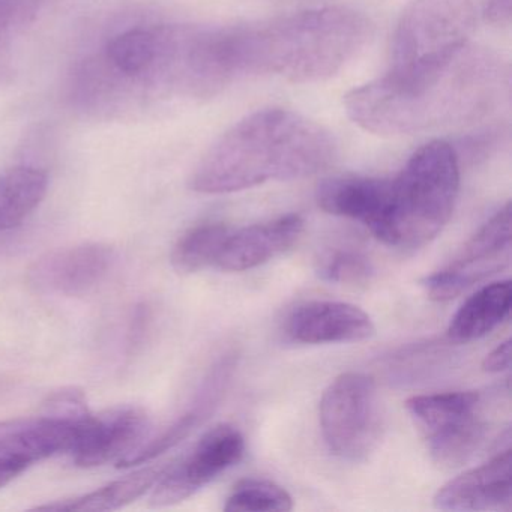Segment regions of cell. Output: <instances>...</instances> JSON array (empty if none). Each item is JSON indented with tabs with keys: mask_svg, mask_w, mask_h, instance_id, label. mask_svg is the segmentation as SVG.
Listing matches in <instances>:
<instances>
[{
	"mask_svg": "<svg viewBox=\"0 0 512 512\" xmlns=\"http://www.w3.org/2000/svg\"><path fill=\"white\" fill-rule=\"evenodd\" d=\"M334 157V137L322 125L292 110H259L208 149L191 173L190 188L229 194L266 182L308 178Z\"/></svg>",
	"mask_w": 512,
	"mask_h": 512,
	"instance_id": "obj_2",
	"label": "cell"
},
{
	"mask_svg": "<svg viewBox=\"0 0 512 512\" xmlns=\"http://www.w3.org/2000/svg\"><path fill=\"white\" fill-rule=\"evenodd\" d=\"M232 227L221 223H205L185 232L173 247L170 262L181 274H196L211 268L232 233Z\"/></svg>",
	"mask_w": 512,
	"mask_h": 512,
	"instance_id": "obj_20",
	"label": "cell"
},
{
	"mask_svg": "<svg viewBox=\"0 0 512 512\" xmlns=\"http://www.w3.org/2000/svg\"><path fill=\"white\" fill-rule=\"evenodd\" d=\"M475 23L473 0H413L394 32L388 76L412 82L442 70L467 47Z\"/></svg>",
	"mask_w": 512,
	"mask_h": 512,
	"instance_id": "obj_5",
	"label": "cell"
},
{
	"mask_svg": "<svg viewBox=\"0 0 512 512\" xmlns=\"http://www.w3.org/2000/svg\"><path fill=\"white\" fill-rule=\"evenodd\" d=\"M43 0H0V25L10 34L25 28L37 17Z\"/></svg>",
	"mask_w": 512,
	"mask_h": 512,
	"instance_id": "obj_24",
	"label": "cell"
},
{
	"mask_svg": "<svg viewBox=\"0 0 512 512\" xmlns=\"http://www.w3.org/2000/svg\"><path fill=\"white\" fill-rule=\"evenodd\" d=\"M511 259V203L497 211L461 250L460 256L421 281L428 298L451 301L490 275L508 266Z\"/></svg>",
	"mask_w": 512,
	"mask_h": 512,
	"instance_id": "obj_9",
	"label": "cell"
},
{
	"mask_svg": "<svg viewBox=\"0 0 512 512\" xmlns=\"http://www.w3.org/2000/svg\"><path fill=\"white\" fill-rule=\"evenodd\" d=\"M391 188V179L335 176L320 182L317 205L326 214L359 221L377 236L388 215Z\"/></svg>",
	"mask_w": 512,
	"mask_h": 512,
	"instance_id": "obj_15",
	"label": "cell"
},
{
	"mask_svg": "<svg viewBox=\"0 0 512 512\" xmlns=\"http://www.w3.org/2000/svg\"><path fill=\"white\" fill-rule=\"evenodd\" d=\"M115 262L116 253L110 245L86 242L40 257L29 269V281L50 295H85L106 280Z\"/></svg>",
	"mask_w": 512,
	"mask_h": 512,
	"instance_id": "obj_11",
	"label": "cell"
},
{
	"mask_svg": "<svg viewBox=\"0 0 512 512\" xmlns=\"http://www.w3.org/2000/svg\"><path fill=\"white\" fill-rule=\"evenodd\" d=\"M151 419L137 406H119L83 419L70 455L80 467L124 460L148 439Z\"/></svg>",
	"mask_w": 512,
	"mask_h": 512,
	"instance_id": "obj_10",
	"label": "cell"
},
{
	"mask_svg": "<svg viewBox=\"0 0 512 512\" xmlns=\"http://www.w3.org/2000/svg\"><path fill=\"white\" fill-rule=\"evenodd\" d=\"M364 14L323 7L257 25L227 28L236 77L275 76L293 83L322 82L337 74L370 38Z\"/></svg>",
	"mask_w": 512,
	"mask_h": 512,
	"instance_id": "obj_3",
	"label": "cell"
},
{
	"mask_svg": "<svg viewBox=\"0 0 512 512\" xmlns=\"http://www.w3.org/2000/svg\"><path fill=\"white\" fill-rule=\"evenodd\" d=\"M299 214H287L266 223L232 230L215 268L226 272L250 271L293 247L304 232Z\"/></svg>",
	"mask_w": 512,
	"mask_h": 512,
	"instance_id": "obj_14",
	"label": "cell"
},
{
	"mask_svg": "<svg viewBox=\"0 0 512 512\" xmlns=\"http://www.w3.org/2000/svg\"><path fill=\"white\" fill-rule=\"evenodd\" d=\"M508 65L496 53L464 47L442 70L424 79H382L344 98L347 115L379 136H412L475 124L497 110L508 95Z\"/></svg>",
	"mask_w": 512,
	"mask_h": 512,
	"instance_id": "obj_1",
	"label": "cell"
},
{
	"mask_svg": "<svg viewBox=\"0 0 512 512\" xmlns=\"http://www.w3.org/2000/svg\"><path fill=\"white\" fill-rule=\"evenodd\" d=\"M317 275L326 283L361 286L370 283L374 266L358 248L334 247L317 260Z\"/></svg>",
	"mask_w": 512,
	"mask_h": 512,
	"instance_id": "obj_21",
	"label": "cell"
},
{
	"mask_svg": "<svg viewBox=\"0 0 512 512\" xmlns=\"http://www.w3.org/2000/svg\"><path fill=\"white\" fill-rule=\"evenodd\" d=\"M49 176L32 166L0 170V235L19 227L46 199Z\"/></svg>",
	"mask_w": 512,
	"mask_h": 512,
	"instance_id": "obj_18",
	"label": "cell"
},
{
	"mask_svg": "<svg viewBox=\"0 0 512 512\" xmlns=\"http://www.w3.org/2000/svg\"><path fill=\"white\" fill-rule=\"evenodd\" d=\"M484 19L490 25H508L511 20V0H487Z\"/></svg>",
	"mask_w": 512,
	"mask_h": 512,
	"instance_id": "obj_26",
	"label": "cell"
},
{
	"mask_svg": "<svg viewBox=\"0 0 512 512\" xmlns=\"http://www.w3.org/2000/svg\"><path fill=\"white\" fill-rule=\"evenodd\" d=\"M226 511H280L293 509L289 491L266 479H242L227 497Z\"/></svg>",
	"mask_w": 512,
	"mask_h": 512,
	"instance_id": "obj_22",
	"label": "cell"
},
{
	"mask_svg": "<svg viewBox=\"0 0 512 512\" xmlns=\"http://www.w3.org/2000/svg\"><path fill=\"white\" fill-rule=\"evenodd\" d=\"M512 304L511 281L487 284L458 308L448 326L454 343H472L493 332L509 316Z\"/></svg>",
	"mask_w": 512,
	"mask_h": 512,
	"instance_id": "obj_17",
	"label": "cell"
},
{
	"mask_svg": "<svg viewBox=\"0 0 512 512\" xmlns=\"http://www.w3.org/2000/svg\"><path fill=\"white\" fill-rule=\"evenodd\" d=\"M320 428L329 451L340 460H367L379 445L383 415L376 383L367 374L344 373L323 392Z\"/></svg>",
	"mask_w": 512,
	"mask_h": 512,
	"instance_id": "obj_6",
	"label": "cell"
},
{
	"mask_svg": "<svg viewBox=\"0 0 512 512\" xmlns=\"http://www.w3.org/2000/svg\"><path fill=\"white\" fill-rule=\"evenodd\" d=\"M10 35V32H8L4 26L0 25V46H2V44H4L8 38H10Z\"/></svg>",
	"mask_w": 512,
	"mask_h": 512,
	"instance_id": "obj_29",
	"label": "cell"
},
{
	"mask_svg": "<svg viewBox=\"0 0 512 512\" xmlns=\"http://www.w3.org/2000/svg\"><path fill=\"white\" fill-rule=\"evenodd\" d=\"M44 413L65 419V421H82L91 415L85 394L80 389L68 388L55 392L44 403Z\"/></svg>",
	"mask_w": 512,
	"mask_h": 512,
	"instance_id": "obj_23",
	"label": "cell"
},
{
	"mask_svg": "<svg viewBox=\"0 0 512 512\" xmlns=\"http://www.w3.org/2000/svg\"><path fill=\"white\" fill-rule=\"evenodd\" d=\"M28 469V464L22 463V461L0 458V488L7 487Z\"/></svg>",
	"mask_w": 512,
	"mask_h": 512,
	"instance_id": "obj_27",
	"label": "cell"
},
{
	"mask_svg": "<svg viewBox=\"0 0 512 512\" xmlns=\"http://www.w3.org/2000/svg\"><path fill=\"white\" fill-rule=\"evenodd\" d=\"M511 505L509 446L487 463L446 482L434 496V506L442 511H509Z\"/></svg>",
	"mask_w": 512,
	"mask_h": 512,
	"instance_id": "obj_13",
	"label": "cell"
},
{
	"mask_svg": "<svg viewBox=\"0 0 512 512\" xmlns=\"http://www.w3.org/2000/svg\"><path fill=\"white\" fill-rule=\"evenodd\" d=\"M509 362H511V340H505L485 356L482 361V370L491 374L503 373L508 370Z\"/></svg>",
	"mask_w": 512,
	"mask_h": 512,
	"instance_id": "obj_25",
	"label": "cell"
},
{
	"mask_svg": "<svg viewBox=\"0 0 512 512\" xmlns=\"http://www.w3.org/2000/svg\"><path fill=\"white\" fill-rule=\"evenodd\" d=\"M166 467L167 464L145 467L133 475L116 479V481L104 485L100 490L91 491V493L73 497V499L58 500V502L40 506L38 509L70 512L116 511L151 491Z\"/></svg>",
	"mask_w": 512,
	"mask_h": 512,
	"instance_id": "obj_19",
	"label": "cell"
},
{
	"mask_svg": "<svg viewBox=\"0 0 512 512\" xmlns=\"http://www.w3.org/2000/svg\"><path fill=\"white\" fill-rule=\"evenodd\" d=\"M82 421H65L46 413L0 421V458L22 461L31 467L37 461L70 454Z\"/></svg>",
	"mask_w": 512,
	"mask_h": 512,
	"instance_id": "obj_16",
	"label": "cell"
},
{
	"mask_svg": "<svg viewBox=\"0 0 512 512\" xmlns=\"http://www.w3.org/2000/svg\"><path fill=\"white\" fill-rule=\"evenodd\" d=\"M149 313L145 307H140L134 314L131 322L130 332H128V344L130 347L137 346L145 337L146 328H148Z\"/></svg>",
	"mask_w": 512,
	"mask_h": 512,
	"instance_id": "obj_28",
	"label": "cell"
},
{
	"mask_svg": "<svg viewBox=\"0 0 512 512\" xmlns=\"http://www.w3.org/2000/svg\"><path fill=\"white\" fill-rule=\"evenodd\" d=\"M391 185L388 215L376 238L389 247L418 250L451 220L460 190L457 151L442 140L421 146Z\"/></svg>",
	"mask_w": 512,
	"mask_h": 512,
	"instance_id": "obj_4",
	"label": "cell"
},
{
	"mask_svg": "<svg viewBox=\"0 0 512 512\" xmlns=\"http://www.w3.org/2000/svg\"><path fill=\"white\" fill-rule=\"evenodd\" d=\"M374 334L371 317L347 302H304L293 308L284 322V335L296 344L358 343Z\"/></svg>",
	"mask_w": 512,
	"mask_h": 512,
	"instance_id": "obj_12",
	"label": "cell"
},
{
	"mask_svg": "<svg viewBox=\"0 0 512 512\" xmlns=\"http://www.w3.org/2000/svg\"><path fill=\"white\" fill-rule=\"evenodd\" d=\"M481 404L476 391L415 395L406 401L407 412L424 434L437 466H463L481 449L488 433Z\"/></svg>",
	"mask_w": 512,
	"mask_h": 512,
	"instance_id": "obj_7",
	"label": "cell"
},
{
	"mask_svg": "<svg viewBox=\"0 0 512 512\" xmlns=\"http://www.w3.org/2000/svg\"><path fill=\"white\" fill-rule=\"evenodd\" d=\"M244 452L245 439L238 428L230 424L215 425L184 457L167 464L151 490V505L164 508L190 499L221 473L236 466Z\"/></svg>",
	"mask_w": 512,
	"mask_h": 512,
	"instance_id": "obj_8",
	"label": "cell"
}]
</instances>
